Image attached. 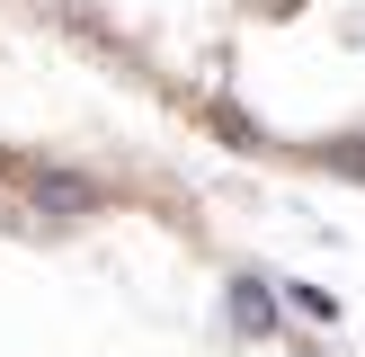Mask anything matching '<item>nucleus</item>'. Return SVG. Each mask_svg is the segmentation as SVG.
I'll return each mask as SVG.
<instances>
[{"instance_id":"obj_1","label":"nucleus","mask_w":365,"mask_h":357,"mask_svg":"<svg viewBox=\"0 0 365 357\" xmlns=\"http://www.w3.org/2000/svg\"><path fill=\"white\" fill-rule=\"evenodd\" d=\"M27 196H36V214H53V223L98 214V178H81V170H27Z\"/></svg>"},{"instance_id":"obj_2","label":"nucleus","mask_w":365,"mask_h":357,"mask_svg":"<svg viewBox=\"0 0 365 357\" xmlns=\"http://www.w3.org/2000/svg\"><path fill=\"white\" fill-rule=\"evenodd\" d=\"M232 331H241V339H267V331H277V303H267L259 277H232Z\"/></svg>"}]
</instances>
